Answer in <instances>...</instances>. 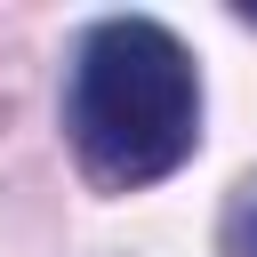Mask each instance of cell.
Instances as JSON below:
<instances>
[{"instance_id":"obj_1","label":"cell","mask_w":257,"mask_h":257,"mask_svg":"<svg viewBox=\"0 0 257 257\" xmlns=\"http://www.w3.org/2000/svg\"><path fill=\"white\" fill-rule=\"evenodd\" d=\"M64 128H72L80 169L112 193H137L185 169L201 145V72L185 40L153 16L88 24L72 56V88H64Z\"/></svg>"},{"instance_id":"obj_2","label":"cell","mask_w":257,"mask_h":257,"mask_svg":"<svg viewBox=\"0 0 257 257\" xmlns=\"http://www.w3.org/2000/svg\"><path fill=\"white\" fill-rule=\"evenodd\" d=\"M225 249H233V257H257V201H249V209L225 225Z\"/></svg>"}]
</instances>
